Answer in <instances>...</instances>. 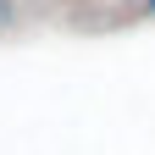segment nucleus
Returning <instances> with one entry per match:
<instances>
[{"label": "nucleus", "mask_w": 155, "mask_h": 155, "mask_svg": "<svg viewBox=\"0 0 155 155\" xmlns=\"http://www.w3.org/2000/svg\"><path fill=\"white\" fill-rule=\"evenodd\" d=\"M17 28V0H0V33Z\"/></svg>", "instance_id": "obj_1"}, {"label": "nucleus", "mask_w": 155, "mask_h": 155, "mask_svg": "<svg viewBox=\"0 0 155 155\" xmlns=\"http://www.w3.org/2000/svg\"><path fill=\"white\" fill-rule=\"evenodd\" d=\"M150 11H155V0H150Z\"/></svg>", "instance_id": "obj_2"}]
</instances>
